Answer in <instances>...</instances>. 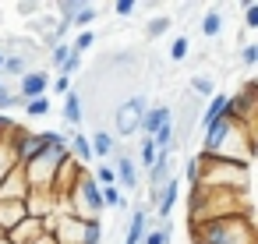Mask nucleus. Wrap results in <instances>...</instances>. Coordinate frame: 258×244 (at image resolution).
<instances>
[{"instance_id": "f257e3e1", "label": "nucleus", "mask_w": 258, "mask_h": 244, "mask_svg": "<svg viewBox=\"0 0 258 244\" xmlns=\"http://www.w3.org/2000/svg\"><path fill=\"white\" fill-rule=\"evenodd\" d=\"M191 244H258L254 223H251V209L191 223Z\"/></svg>"}, {"instance_id": "f03ea898", "label": "nucleus", "mask_w": 258, "mask_h": 244, "mask_svg": "<svg viewBox=\"0 0 258 244\" xmlns=\"http://www.w3.org/2000/svg\"><path fill=\"white\" fill-rule=\"evenodd\" d=\"M145 110H149V99L145 96H131L127 103H120L117 106V113H113V120H117V135H138L142 131V117H145Z\"/></svg>"}, {"instance_id": "7ed1b4c3", "label": "nucleus", "mask_w": 258, "mask_h": 244, "mask_svg": "<svg viewBox=\"0 0 258 244\" xmlns=\"http://www.w3.org/2000/svg\"><path fill=\"white\" fill-rule=\"evenodd\" d=\"M15 92H18L25 103H29V99H36V96H50V75H46V71H32V68H29V71L18 78V89H15Z\"/></svg>"}, {"instance_id": "20e7f679", "label": "nucleus", "mask_w": 258, "mask_h": 244, "mask_svg": "<svg viewBox=\"0 0 258 244\" xmlns=\"http://www.w3.org/2000/svg\"><path fill=\"white\" fill-rule=\"evenodd\" d=\"M177 198H180V180H177V173H170L159 188V198H156V219L159 223H170V212H173Z\"/></svg>"}, {"instance_id": "39448f33", "label": "nucleus", "mask_w": 258, "mask_h": 244, "mask_svg": "<svg viewBox=\"0 0 258 244\" xmlns=\"http://www.w3.org/2000/svg\"><path fill=\"white\" fill-rule=\"evenodd\" d=\"M113 177H117V184H120V188H127V191H138V184H142V173H138V166H135V156H127V152H117Z\"/></svg>"}, {"instance_id": "423d86ee", "label": "nucleus", "mask_w": 258, "mask_h": 244, "mask_svg": "<svg viewBox=\"0 0 258 244\" xmlns=\"http://www.w3.org/2000/svg\"><path fill=\"white\" fill-rule=\"evenodd\" d=\"M226 110H230V96H226V92H216V96L205 99V106L198 110V128L205 131L209 124H216L219 117H226Z\"/></svg>"}, {"instance_id": "0eeeda50", "label": "nucleus", "mask_w": 258, "mask_h": 244, "mask_svg": "<svg viewBox=\"0 0 258 244\" xmlns=\"http://www.w3.org/2000/svg\"><path fill=\"white\" fill-rule=\"evenodd\" d=\"M170 120H173V110H170L166 103H156V106H149L145 117H142V135L152 138V135H156L163 124H170Z\"/></svg>"}, {"instance_id": "6e6552de", "label": "nucleus", "mask_w": 258, "mask_h": 244, "mask_svg": "<svg viewBox=\"0 0 258 244\" xmlns=\"http://www.w3.org/2000/svg\"><path fill=\"white\" fill-rule=\"evenodd\" d=\"M43 233H46V223H43V219H36V216H25V219L8 233V237H11L15 244H32V240H39Z\"/></svg>"}, {"instance_id": "1a4fd4ad", "label": "nucleus", "mask_w": 258, "mask_h": 244, "mask_svg": "<svg viewBox=\"0 0 258 244\" xmlns=\"http://www.w3.org/2000/svg\"><path fill=\"white\" fill-rule=\"evenodd\" d=\"M60 113H64V124H68L71 131H78V124L85 120V103H82V92H75V89H71V92L64 96V110H60Z\"/></svg>"}, {"instance_id": "9d476101", "label": "nucleus", "mask_w": 258, "mask_h": 244, "mask_svg": "<svg viewBox=\"0 0 258 244\" xmlns=\"http://www.w3.org/2000/svg\"><path fill=\"white\" fill-rule=\"evenodd\" d=\"M145 230H149V212H145V205H138L127 216V237H124V244H142Z\"/></svg>"}, {"instance_id": "9b49d317", "label": "nucleus", "mask_w": 258, "mask_h": 244, "mask_svg": "<svg viewBox=\"0 0 258 244\" xmlns=\"http://www.w3.org/2000/svg\"><path fill=\"white\" fill-rule=\"evenodd\" d=\"M89 145H92V159H110V156H113V149H117V138H113V131L99 128V131H92Z\"/></svg>"}, {"instance_id": "f8f14e48", "label": "nucleus", "mask_w": 258, "mask_h": 244, "mask_svg": "<svg viewBox=\"0 0 258 244\" xmlns=\"http://www.w3.org/2000/svg\"><path fill=\"white\" fill-rule=\"evenodd\" d=\"M22 219H25V205L22 202H0V233H11Z\"/></svg>"}, {"instance_id": "ddd939ff", "label": "nucleus", "mask_w": 258, "mask_h": 244, "mask_svg": "<svg viewBox=\"0 0 258 244\" xmlns=\"http://www.w3.org/2000/svg\"><path fill=\"white\" fill-rule=\"evenodd\" d=\"M25 71H29V57H22V53H8V57H4V68H0V78H4V75L22 78Z\"/></svg>"}, {"instance_id": "4468645a", "label": "nucleus", "mask_w": 258, "mask_h": 244, "mask_svg": "<svg viewBox=\"0 0 258 244\" xmlns=\"http://www.w3.org/2000/svg\"><path fill=\"white\" fill-rule=\"evenodd\" d=\"M96 15H99V8H96V4H82V8L75 11V18H71V29H82V32H89V25L96 22Z\"/></svg>"}, {"instance_id": "2eb2a0df", "label": "nucleus", "mask_w": 258, "mask_h": 244, "mask_svg": "<svg viewBox=\"0 0 258 244\" xmlns=\"http://www.w3.org/2000/svg\"><path fill=\"white\" fill-rule=\"evenodd\" d=\"M152 163H156V145H152V138H145V135H142V145H138L135 166H138V173H142V170H149Z\"/></svg>"}, {"instance_id": "dca6fc26", "label": "nucleus", "mask_w": 258, "mask_h": 244, "mask_svg": "<svg viewBox=\"0 0 258 244\" xmlns=\"http://www.w3.org/2000/svg\"><path fill=\"white\" fill-rule=\"evenodd\" d=\"M170 240H173V226H170V223L149 226V230H145V237H142V244H170Z\"/></svg>"}, {"instance_id": "f3484780", "label": "nucleus", "mask_w": 258, "mask_h": 244, "mask_svg": "<svg viewBox=\"0 0 258 244\" xmlns=\"http://www.w3.org/2000/svg\"><path fill=\"white\" fill-rule=\"evenodd\" d=\"M219 32H223V15L219 11H205L202 15V36L205 39H216Z\"/></svg>"}, {"instance_id": "a211bd4d", "label": "nucleus", "mask_w": 258, "mask_h": 244, "mask_svg": "<svg viewBox=\"0 0 258 244\" xmlns=\"http://www.w3.org/2000/svg\"><path fill=\"white\" fill-rule=\"evenodd\" d=\"M99 195H103V209H127V198H124V191L117 184L99 188Z\"/></svg>"}, {"instance_id": "6ab92c4d", "label": "nucleus", "mask_w": 258, "mask_h": 244, "mask_svg": "<svg viewBox=\"0 0 258 244\" xmlns=\"http://www.w3.org/2000/svg\"><path fill=\"white\" fill-rule=\"evenodd\" d=\"M191 92H195V96H202V99H212V96H216V85H212V78H209V75H202V71H198V75H191Z\"/></svg>"}, {"instance_id": "aec40b11", "label": "nucleus", "mask_w": 258, "mask_h": 244, "mask_svg": "<svg viewBox=\"0 0 258 244\" xmlns=\"http://www.w3.org/2000/svg\"><path fill=\"white\" fill-rule=\"evenodd\" d=\"M170 25H173V18H166V15L152 18V22L145 25V39H159V36H166V32H170Z\"/></svg>"}, {"instance_id": "412c9836", "label": "nucleus", "mask_w": 258, "mask_h": 244, "mask_svg": "<svg viewBox=\"0 0 258 244\" xmlns=\"http://www.w3.org/2000/svg\"><path fill=\"white\" fill-rule=\"evenodd\" d=\"M15 106H25V99H22L15 89L0 85V113H8V110H15Z\"/></svg>"}, {"instance_id": "4be33fe9", "label": "nucleus", "mask_w": 258, "mask_h": 244, "mask_svg": "<svg viewBox=\"0 0 258 244\" xmlns=\"http://www.w3.org/2000/svg\"><path fill=\"white\" fill-rule=\"evenodd\" d=\"M50 106H53V103H50V96H36V99H29L22 110H25L29 117H46V113H50Z\"/></svg>"}, {"instance_id": "5701e85b", "label": "nucleus", "mask_w": 258, "mask_h": 244, "mask_svg": "<svg viewBox=\"0 0 258 244\" xmlns=\"http://www.w3.org/2000/svg\"><path fill=\"white\" fill-rule=\"evenodd\" d=\"M96 46V32H78V39L71 43V53H78V57H85L89 50Z\"/></svg>"}, {"instance_id": "b1692460", "label": "nucleus", "mask_w": 258, "mask_h": 244, "mask_svg": "<svg viewBox=\"0 0 258 244\" xmlns=\"http://www.w3.org/2000/svg\"><path fill=\"white\" fill-rule=\"evenodd\" d=\"M68 57H71V43H57V46H50V64H53L57 71L68 64Z\"/></svg>"}, {"instance_id": "393cba45", "label": "nucleus", "mask_w": 258, "mask_h": 244, "mask_svg": "<svg viewBox=\"0 0 258 244\" xmlns=\"http://www.w3.org/2000/svg\"><path fill=\"white\" fill-rule=\"evenodd\" d=\"M187 46H191V43H187V36H177V39L170 43V50H166V53H170V60H173V64H180V60L187 57Z\"/></svg>"}, {"instance_id": "a878e982", "label": "nucleus", "mask_w": 258, "mask_h": 244, "mask_svg": "<svg viewBox=\"0 0 258 244\" xmlns=\"http://www.w3.org/2000/svg\"><path fill=\"white\" fill-rule=\"evenodd\" d=\"M15 166H18V163H15V156H11V149H8V142H0V180H4Z\"/></svg>"}, {"instance_id": "bb28decb", "label": "nucleus", "mask_w": 258, "mask_h": 244, "mask_svg": "<svg viewBox=\"0 0 258 244\" xmlns=\"http://www.w3.org/2000/svg\"><path fill=\"white\" fill-rule=\"evenodd\" d=\"M240 64H244V68H254V64H258V46H254V43H244V46H240Z\"/></svg>"}, {"instance_id": "cd10ccee", "label": "nucleus", "mask_w": 258, "mask_h": 244, "mask_svg": "<svg viewBox=\"0 0 258 244\" xmlns=\"http://www.w3.org/2000/svg\"><path fill=\"white\" fill-rule=\"evenodd\" d=\"M50 92L64 99V96L71 92V78H64V75H57V78H50Z\"/></svg>"}, {"instance_id": "c85d7f7f", "label": "nucleus", "mask_w": 258, "mask_h": 244, "mask_svg": "<svg viewBox=\"0 0 258 244\" xmlns=\"http://www.w3.org/2000/svg\"><path fill=\"white\" fill-rule=\"evenodd\" d=\"M78 8H82V4H78V0H60V4H57V18H64V22H71Z\"/></svg>"}, {"instance_id": "c756f323", "label": "nucleus", "mask_w": 258, "mask_h": 244, "mask_svg": "<svg viewBox=\"0 0 258 244\" xmlns=\"http://www.w3.org/2000/svg\"><path fill=\"white\" fill-rule=\"evenodd\" d=\"M184 180L195 188L198 184V156H187V163H184Z\"/></svg>"}, {"instance_id": "7c9ffc66", "label": "nucleus", "mask_w": 258, "mask_h": 244, "mask_svg": "<svg viewBox=\"0 0 258 244\" xmlns=\"http://www.w3.org/2000/svg\"><path fill=\"white\" fill-rule=\"evenodd\" d=\"M244 29H258V4L244 8Z\"/></svg>"}, {"instance_id": "2f4dec72", "label": "nucleus", "mask_w": 258, "mask_h": 244, "mask_svg": "<svg viewBox=\"0 0 258 244\" xmlns=\"http://www.w3.org/2000/svg\"><path fill=\"white\" fill-rule=\"evenodd\" d=\"M78 68H82V57H78V53H71V57H68V64L60 68V75H64V78H71V75H78Z\"/></svg>"}, {"instance_id": "473e14b6", "label": "nucleus", "mask_w": 258, "mask_h": 244, "mask_svg": "<svg viewBox=\"0 0 258 244\" xmlns=\"http://www.w3.org/2000/svg\"><path fill=\"white\" fill-rule=\"evenodd\" d=\"M135 0H117V4H113V15H120V18H127V15H135Z\"/></svg>"}, {"instance_id": "72a5a7b5", "label": "nucleus", "mask_w": 258, "mask_h": 244, "mask_svg": "<svg viewBox=\"0 0 258 244\" xmlns=\"http://www.w3.org/2000/svg\"><path fill=\"white\" fill-rule=\"evenodd\" d=\"M11 131H15V120H11L8 113H0V142H4V138H8Z\"/></svg>"}, {"instance_id": "f704fd0d", "label": "nucleus", "mask_w": 258, "mask_h": 244, "mask_svg": "<svg viewBox=\"0 0 258 244\" xmlns=\"http://www.w3.org/2000/svg\"><path fill=\"white\" fill-rule=\"evenodd\" d=\"M18 15H39V4H29V0H22V4H18Z\"/></svg>"}, {"instance_id": "c9c22d12", "label": "nucleus", "mask_w": 258, "mask_h": 244, "mask_svg": "<svg viewBox=\"0 0 258 244\" xmlns=\"http://www.w3.org/2000/svg\"><path fill=\"white\" fill-rule=\"evenodd\" d=\"M0 244H15V240H11V237H8V233H0Z\"/></svg>"}, {"instance_id": "e433bc0d", "label": "nucleus", "mask_w": 258, "mask_h": 244, "mask_svg": "<svg viewBox=\"0 0 258 244\" xmlns=\"http://www.w3.org/2000/svg\"><path fill=\"white\" fill-rule=\"evenodd\" d=\"M4 57H8V53H4V50H0V68H4Z\"/></svg>"}, {"instance_id": "4c0bfd02", "label": "nucleus", "mask_w": 258, "mask_h": 244, "mask_svg": "<svg viewBox=\"0 0 258 244\" xmlns=\"http://www.w3.org/2000/svg\"><path fill=\"white\" fill-rule=\"evenodd\" d=\"M0 85H4V78H0Z\"/></svg>"}]
</instances>
